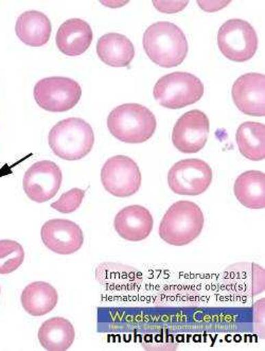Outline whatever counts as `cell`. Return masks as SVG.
Listing matches in <instances>:
<instances>
[{
    "instance_id": "obj_1",
    "label": "cell",
    "mask_w": 265,
    "mask_h": 351,
    "mask_svg": "<svg viewBox=\"0 0 265 351\" xmlns=\"http://www.w3.org/2000/svg\"><path fill=\"white\" fill-rule=\"evenodd\" d=\"M143 48L149 59L164 68L181 65L188 54V40L181 28L170 21L151 25L143 34Z\"/></svg>"
},
{
    "instance_id": "obj_2",
    "label": "cell",
    "mask_w": 265,
    "mask_h": 351,
    "mask_svg": "<svg viewBox=\"0 0 265 351\" xmlns=\"http://www.w3.org/2000/svg\"><path fill=\"white\" fill-rule=\"evenodd\" d=\"M157 127L155 116L146 106L125 104L117 106L108 117V131L125 143H142L154 135Z\"/></svg>"
},
{
    "instance_id": "obj_3",
    "label": "cell",
    "mask_w": 265,
    "mask_h": 351,
    "mask_svg": "<svg viewBox=\"0 0 265 351\" xmlns=\"http://www.w3.org/2000/svg\"><path fill=\"white\" fill-rule=\"evenodd\" d=\"M48 143L52 152L62 160H80L94 148V130L82 118H67L52 128Z\"/></svg>"
},
{
    "instance_id": "obj_4",
    "label": "cell",
    "mask_w": 265,
    "mask_h": 351,
    "mask_svg": "<svg viewBox=\"0 0 265 351\" xmlns=\"http://www.w3.org/2000/svg\"><path fill=\"white\" fill-rule=\"evenodd\" d=\"M204 224V213L197 204L190 201H179L164 213L158 232L166 243L184 246L194 241L200 236Z\"/></svg>"
},
{
    "instance_id": "obj_5",
    "label": "cell",
    "mask_w": 265,
    "mask_h": 351,
    "mask_svg": "<svg viewBox=\"0 0 265 351\" xmlns=\"http://www.w3.org/2000/svg\"><path fill=\"white\" fill-rule=\"evenodd\" d=\"M204 92V84L199 77L189 73L176 71L160 77L153 95L164 108L179 110L197 104Z\"/></svg>"
},
{
    "instance_id": "obj_6",
    "label": "cell",
    "mask_w": 265,
    "mask_h": 351,
    "mask_svg": "<svg viewBox=\"0 0 265 351\" xmlns=\"http://www.w3.org/2000/svg\"><path fill=\"white\" fill-rule=\"evenodd\" d=\"M220 52L230 61L243 63L253 59L258 49V36L249 21L229 19L218 33Z\"/></svg>"
},
{
    "instance_id": "obj_7",
    "label": "cell",
    "mask_w": 265,
    "mask_h": 351,
    "mask_svg": "<svg viewBox=\"0 0 265 351\" xmlns=\"http://www.w3.org/2000/svg\"><path fill=\"white\" fill-rule=\"evenodd\" d=\"M33 96L42 110L52 112H67L79 104L82 88L71 77H45L36 83Z\"/></svg>"
},
{
    "instance_id": "obj_8",
    "label": "cell",
    "mask_w": 265,
    "mask_h": 351,
    "mask_svg": "<svg viewBox=\"0 0 265 351\" xmlns=\"http://www.w3.org/2000/svg\"><path fill=\"white\" fill-rule=\"evenodd\" d=\"M101 182L104 189L114 197H131L140 189V169L131 157L116 155L103 165Z\"/></svg>"
},
{
    "instance_id": "obj_9",
    "label": "cell",
    "mask_w": 265,
    "mask_h": 351,
    "mask_svg": "<svg viewBox=\"0 0 265 351\" xmlns=\"http://www.w3.org/2000/svg\"><path fill=\"white\" fill-rule=\"evenodd\" d=\"M212 169L204 160L189 158L176 162L168 173L170 189L179 195H200L212 185Z\"/></svg>"
},
{
    "instance_id": "obj_10",
    "label": "cell",
    "mask_w": 265,
    "mask_h": 351,
    "mask_svg": "<svg viewBox=\"0 0 265 351\" xmlns=\"http://www.w3.org/2000/svg\"><path fill=\"white\" fill-rule=\"evenodd\" d=\"M210 123L200 110L185 112L176 121L172 132V143L179 152L193 154L204 149L208 141Z\"/></svg>"
},
{
    "instance_id": "obj_11",
    "label": "cell",
    "mask_w": 265,
    "mask_h": 351,
    "mask_svg": "<svg viewBox=\"0 0 265 351\" xmlns=\"http://www.w3.org/2000/svg\"><path fill=\"white\" fill-rule=\"evenodd\" d=\"M62 180L61 168L55 162L40 160L27 170L23 180V188L31 201L45 203L57 195Z\"/></svg>"
},
{
    "instance_id": "obj_12",
    "label": "cell",
    "mask_w": 265,
    "mask_h": 351,
    "mask_svg": "<svg viewBox=\"0 0 265 351\" xmlns=\"http://www.w3.org/2000/svg\"><path fill=\"white\" fill-rule=\"evenodd\" d=\"M42 243L53 253L71 255L82 247L84 234L77 223L66 219H52L42 225Z\"/></svg>"
},
{
    "instance_id": "obj_13",
    "label": "cell",
    "mask_w": 265,
    "mask_h": 351,
    "mask_svg": "<svg viewBox=\"0 0 265 351\" xmlns=\"http://www.w3.org/2000/svg\"><path fill=\"white\" fill-rule=\"evenodd\" d=\"M231 96L240 112L253 117H264L265 75L251 73L238 77Z\"/></svg>"
},
{
    "instance_id": "obj_14",
    "label": "cell",
    "mask_w": 265,
    "mask_h": 351,
    "mask_svg": "<svg viewBox=\"0 0 265 351\" xmlns=\"http://www.w3.org/2000/svg\"><path fill=\"white\" fill-rule=\"evenodd\" d=\"M154 220L150 211L140 205L125 207L116 215L114 228L123 239L139 242L152 232Z\"/></svg>"
},
{
    "instance_id": "obj_15",
    "label": "cell",
    "mask_w": 265,
    "mask_h": 351,
    "mask_svg": "<svg viewBox=\"0 0 265 351\" xmlns=\"http://www.w3.org/2000/svg\"><path fill=\"white\" fill-rule=\"evenodd\" d=\"M94 40L92 27L81 19L64 21L58 30L55 42L62 53L79 56L85 53Z\"/></svg>"
},
{
    "instance_id": "obj_16",
    "label": "cell",
    "mask_w": 265,
    "mask_h": 351,
    "mask_svg": "<svg viewBox=\"0 0 265 351\" xmlns=\"http://www.w3.org/2000/svg\"><path fill=\"white\" fill-rule=\"evenodd\" d=\"M15 32L24 44L30 47H42L51 36V21L40 11H27L17 19Z\"/></svg>"
},
{
    "instance_id": "obj_17",
    "label": "cell",
    "mask_w": 265,
    "mask_h": 351,
    "mask_svg": "<svg viewBox=\"0 0 265 351\" xmlns=\"http://www.w3.org/2000/svg\"><path fill=\"white\" fill-rule=\"evenodd\" d=\"M99 59L112 67H127L135 58L134 45L127 36L110 32L97 43Z\"/></svg>"
},
{
    "instance_id": "obj_18",
    "label": "cell",
    "mask_w": 265,
    "mask_h": 351,
    "mask_svg": "<svg viewBox=\"0 0 265 351\" xmlns=\"http://www.w3.org/2000/svg\"><path fill=\"white\" fill-rule=\"evenodd\" d=\"M21 306L32 316H42L50 313L59 302V294L53 286L45 281H36L23 290Z\"/></svg>"
},
{
    "instance_id": "obj_19",
    "label": "cell",
    "mask_w": 265,
    "mask_h": 351,
    "mask_svg": "<svg viewBox=\"0 0 265 351\" xmlns=\"http://www.w3.org/2000/svg\"><path fill=\"white\" fill-rule=\"evenodd\" d=\"M73 324L64 317H52L44 322L38 330V341L48 351H66L75 342Z\"/></svg>"
},
{
    "instance_id": "obj_20",
    "label": "cell",
    "mask_w": 265,
    "mask_h": 351,
    "mask_svg": "<svg viewBox=\"0 0 265 351\" xmlns=\"http://www.w3.org/2000/svg\"><path fill=\"white\" fill-rule=\"evenodd\" d=\"M238 201L249 209L265 207V173L261 171L244 172L238 176L234 187Z\"/></svg>"
},
{
    "instance_id": "obj_21",
    "label": "cell",
    "mask_w": 265,
    "mask_h": 351,
    "mask_svg": "<svg viewBox=\"0 0 265 351\" xmlns=\"http://www.w3.org/2000/svg\"><path fill=\"white\" fill-rule=\"evenodd\" d=\"M238 148L247 160L260 162L265 158V125L260 122L247 121L238 128Z\"/></svg>"
},
{
    "instance_id": "obj_22",
    "label": "cell",
    "mask_w": 265,
    "mask_h": 351,
    "mask_svg": "<svg viewBox=\"0 0 265 351\" xmlns=\"http://www.w3.org/2000/svg\"><path fill=\"white\" fill-rule=\"evenodd\" d=\"M25 261L24 247L14 240H0V274H11Z\"/></svg>"
},
{
    "instance_id": "obj_23",
    "label": "cell",
    "mask_w": 265,
    "mask_h": 351,
    "mask_svg": "<svg viewBox=\"0 0 265 351\" xmlns=\"http://www.w3.org/2000/svg\"><path fill=\"white\" fill-rule=\"evenodd\" d=\"M85 191L80 188H73L69 191L65 192L60 197L57 202L51 204V207L61 213H75L80 208L81 204L84 199Z\"/></svg>"
},
{
    "instance_id": "obj_24",
    "label": "cell",
    "mask_w": 265,
    "mask_h": 351,
    "mask_svg": "<svg viewBox=\"0 0 265 351\" xmlns=\"http://www.w3.org/2000/svg\"><path fill=\"white\" fill-rule=\"evenodd\" d=\"M189 1H153V5L160 12L175 13L179 12L187 7Z\"/></svg>"
},
{
    "instance_id": "obj_25",
    "label": "cell",
    "mask_w": 265,
    "mask_h": 351,
    "mask_svg": "<svg viewBox=\"0 0 265 351\" xmlns=\"http://www.w3.org/2000/svg\"><path fill=\"white\" fill-rule=\"evenodd\" d=\"M197 3L201 5V9L207 12H214L229 5L230 1H199Z\"/></svg>"
},
{
    "instance_id": "obj_26",
    "label": "cell",
    "mask_w": 265,
    "mask_h": 351,
    "mask_svg": "<svg viewBox=\"0 0 265 351\" xmlns=\"http://www.w3.org/2000/svg\"><path fill=\"white\" fill-rule=\"evenodd\" d=\"M257 308H258L259 317H257L256 326L257 330L260 333L261 337L264 339V298L257 302Z\"/></svg>"
},
{
    "instance_id": "obj_27",
    "label": "cell",
    "mask_w": 265,
    "mask_h": 351,
    "mask_svg": "<svg viewBox=\"0 0 265 351\" xmlns=\"http://www.w3.org/2000/svg\"><path fill=\"white\" fill-rule=\"evenodd\" d=\"M0 294H1V288H0Z\"/></svg>"
}]
</instances>
